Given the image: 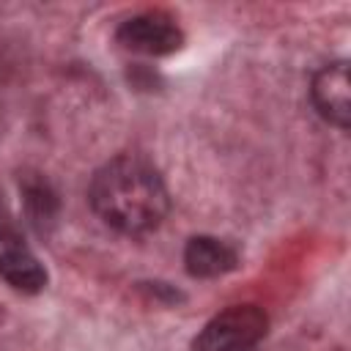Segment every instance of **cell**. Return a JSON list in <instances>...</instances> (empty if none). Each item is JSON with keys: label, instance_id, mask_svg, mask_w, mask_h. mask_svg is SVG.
<instances>
[{"label": "cell", "instance_id": "obj_4", "mask_svg": "<svg viewBox=\"0 0 351 351\" xmlns=\"http://www.w3.org/2000/svg\"><path fill=\"white\" fill-rule=\"evenodd\" d=\"M0 274L14 285L16 291L36 293L47 285V271L33 255V250L22 241V236L0 222Z\"/></svg>", "mask_w": 351, "mask_h": 351}, {"label": "cell", "instance_id": "obj_6", "mask_svg": "<svg viewBox=\"0 0 351 351\" xmlns=\"http://www.w3.org/2000/svg\"><path fill=\"white\" fill-rule=\"evenodd\" d=\"M239 263V255L236 250L222 241V239H214V236H195L186 241V250H184V266L192 277H222L228 274L230 269H236Z\"/></svg>", "mask_w": 351, "mask_h": 351}, {"label": "cell", "instance_id": "obj_1", "mask_svg": "<svg viewBox=\"0 0 351 351\" xmlns=\"http://www.w3.org/2000/svg\"><path fill=\"white\" fill-rule=\"evenodd\" d=\"M88 197L93 211L121 233H148L170 208L162 176L140 156H115L99 167Z\"/></svg>", "mask_w": 351, "mask_h": 351}, {"label": "cell", "instance_id": "obj_2", "mask_svg": "<svg viewBox=\"0 0 351 351\" xmlns=\"http://www.w3.org/2000/svg\"><path fill=\"white\" fill-rule=\"evenodd\" d=\"M263 335L266 315L252 304H236L203 326L192 343V351H255Z\"/></svg>", "mask_w": 351, "mask_h": 351}, {"label": "cell", "instance_id": "obj_3", "mask_svg": "<svg viewBox=\"0 0 351 351\" xmlns=\"http://www.w3.org/2000/svg\"><path fill=\"white\" fill-rule=\"evenodd\" d=\"M115 38L129 52L159 58V55L176 52L184 41V33L170 16L154 11V14H137L126 22H121Z\"/></svg>", "mask_w": 351, "mask_h": 351}, {"label": "cell", "instance_id": "obj_5", "mask_svg": "<svg viewBox=\"0 0 351 351\" xmlns=\"http://www.w3.org/2000/svg\"><path fill=\"white\" fill-rule=\"evenodd\" d=\"M310 96L315 110L335 123L337 129H348L351 123V85H348V63L337 60L315 71Z\"/></svg>", "mask_w": 351, "mask_h": 351}]
</instances>
